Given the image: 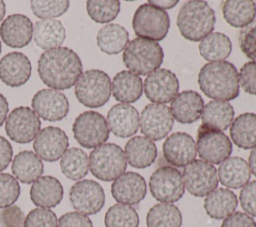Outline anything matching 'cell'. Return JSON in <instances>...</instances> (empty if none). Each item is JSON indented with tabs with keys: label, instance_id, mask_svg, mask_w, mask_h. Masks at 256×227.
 <instances>
[{
	"label": "cell",
	"instance_id": "obj_1",
	"mask_svg": "<svg viewBox=\"0 0 256 227\" xmlns=\"http://www.w3.org/2000/svg\"><path fill=\"white\" fill-rule=\"evenodd\" d=\"M37 71L45 85L58 91L70 89L83 73L78 54L62 46L44 51L38 59Z\"/></svg>",
	"mask_w": 256,
	"mask_h": 227
},
{
	"label": "cell",
	"instance_id": "obj_2",
	"mask_svg": "<svg viewBox=\"0 0 256 227\" xmlns=\"http://www.w3.org/2000/svg\"><path fill=\"white\" fill-rule=\"evenodd\" d=\"M201 91L214 100L230 101L239 96V79L236 67L228 61L205 64L198 74Z\"/></svg>",
	"mask_w": 256,
	"mask_h": 227
},
{
	"label": "cell",
	"instance_id": "obj_3",
	"mask_svg": "<svg viewBox=\"0 0 256 227\" xmlns=\"http://www.w3.org/2000/svg\"><path fill=\"white\" fill-rule=\"evenodd\" d=\"M215 22L213 9L201 0L185 2L177 16V26L181 35L193 42L201 41L212 33Z\"/></svg>",
	"mask_w": 256,
	"mask_h": 227
},
{
	"label": "cell",
	"instance_id": "obj_4",
	"mask_svg": "<svg viewBox=\"0 0 256 227\" xmlns=\"http://www.w3.org/2000/svg\"><path fill=\"white\" fill-rule=\"evenodd\" d=\"M122 59L129 71L137 75H148L159 69L164 60V52L158 42L137 37L127 44Z\"/></svg>",
	"mask_w": 256,
	"mask_h": 227
},
{
	"label": "cell",
	"instance_id": "obj_5",
	"mask_svg": "<svg viewBox=\"0 0 256 227\" xmlns=\"http://www.w3.org/2000/svg\"><path fill=\"white\" fill-rule=\"evenodd\" d=\"M127 168L123 149L115 143H104L94 148L89 155V169L101 181H114Z\"/></svg>",
	"mask_w": 256,
	"mask_h": 227
},
{
	"label": "cell",
	"instance_id": "obj_6",
	"mask_svg": "<svg viewBox=\"0 0 256 227\" xmlns=\"http://www.w3.org/2000/svg\"><path fill=\"white\" fill-rule=\"evenodd\" d=\"M109 75L99 69L83 72L75 84V95L78 101L88 108L104 106L111 96Z\"/></svg>",
	"mask_w": 256,
	"mask_h": 227
},
{
	"label": "cell",
	"instance_id": "obj_7",
	"mask_svg": "<svg viewBox=\"0 0 256 227\" xmlns=\"http://www.w3.org/2000/svg\"><path fill=\"white\" fill-rule=\"evenodd\" d=\"M132 27L138 38L157 42L166 37L170 27V18L165 10L150 3H144L136 9Z\"/></svg>",
	"mask_w": 256,
	"mask_h": 227
},
{
	"label": "cell",
	"instance_id": "obj_8",
	"mask_svg": "<svg viewBox=\"0 0 256 227\" xmlns=\"http://www.w3.org/2000/svg\"><path fill=\"white\" fill-rule=\"evenodd\" d=\"M72 132L78 144L92 149L104 144L109 139V128L104 116L96 111H84L72 125Z\"/></svg>",
	"mask_w": 256,
	"mask_h": 227
},
{
	"label": "cell",
	"instance_id": "obj_9",
	"mask_svg": "<svg viewBox=\"0 0 256 227\" xmlns=\"http://www.w3.org/2000/svg\"><path fill=\"white\" fill-rule=\"evenodd\" d=\"M149 189L151 195L161 203L176 202L185 192L182 174L172 166H161L152 173Z\"/></svg>",
	"mask_w": 256,
	"mask_h": 227
},
{
	"label": "cell",
	"instance_id": "obj_10",
	"mask_svg": "<svg viewBox=\"0 0 256 227\" xmlns=\"http://www.w3.org/2000/svg\"><path fill=\"white\" fill-rule=\"evenodd\" d=\"M196 149L203 161L220 164L232 153V143L222 131L210 129L202 124L197 132Z\"/></svg>",
	"mask_w": 256,
	"mask_h": 227
},
{
	"label": "cell",
	"instance_id": "obj_11",
	"mask_svg": "<svg viewBox=\"0 0 256 227\" xmlns=\"http://www.w3.org/2000/svg\"><path fill=\"white\" fill-rule=\"evenodd\" d=\"M184 187L195 197H204L218 186V175L214 165L203 160H194L182 172Z\"/></svg>",
	"mask_w": 256,
	"mask_h": 227
},
{
	"label": "cell",
	"instance_id": "obj_12",
	"mask_svg": "<svg viewBox=\"0 0 256 227\" xmlns=\"http://www.w3.org/2000/svg\"><path fill=\"white\" fill-rule=\"evenodd\" d=\"M40 127V118L27 106L14 108L5 121L6 134L12 141L19 144H26L35 139Z\"/></svg>",
	"mask_w": 256,
	"mask_h": 227
},
{
	"label": "cell",
	"instance_id": "obj_13",
	"mask_svg": "<svg viewBox=\"0 0 256 227\" xmlns=\"http://www.w3.org/2000/svg\"><path fill=\"white\" fill-rule=\"evenodd\" d=\"M69 199L76 212L84 215L98 213L105 204V192L102 186L91 179H83L72 185Z\"/></svg>",
	"mask_w": 256,
	"mask_h": 227
},
{
	"label": "cell",
	"instance_id": "obj_14",
	"mask_svg": "<svg viewBox=\"0 0 256 227\" xmlns=\"http://www.w3.org/2000/svg\"><path fill=\"white\" fill-rule=\"evenodd\" d=\"M174 119L165 104L151 103L144 107L139 117L141 133L148 139L159 141L172 130Z\"/></svg>",
	"mask_w": 256,
	"mask_h": 227
},
{
	"label": "cell",
	"instance_id": "obj_15",
	"mask_svg": "<svg viewBox=\"0 0 256 227\" xmlns=\"http://www.w3.org/2000/svg\"><path fill=\"white\" fill-rule=\"evenodd\" d=\"M31 106L38 117L50 122L64 119L69 112V101L66 95L51 88L37 91L32 97Z\"/></svg>",
	"mask_w": 256,
	"mask_h": 227
},
{
	"label": "cell",
	"instance_id": "obj_16",
	"mask_svg": "<svg viewBox=\"0 0 256 227\" xmlns=\"http://www.w3.org/2000/svg\"><path fill=\"white\" fill-rule=\"evenodd\" d=\"M146 97L157 104L171 102L179 90V81L176 75L165 68L157 69L147 75L144 84Z\"/></svg>",
	"mask_w": 256,
	"mask_h": 227
},
{
	"label": "cell",
	"instance_id": "obj_17",
	"mask_svg": "<svg viewBox=\"0 0 256 227\" xmlns=\"http://www.w3.org/2000/svg\"><path fill=\"white\" fill-rule=\"evenodd\" d=\"M69 139L65 131L59 127L47 126L35 137L33 149L35 154L44 161L55 162L68 149Z\"/></svg>",
	"mask_w": 256,
	"mask_h": 227
},
{
	"label": "cell",
	"instance_id": "obj_18",
	"mask_svg": "<svg viewBox=\"0 0 256 227\" xmlns=\"http://www.w3.org/2000/svg\"><path fill=\"white\" fill-rule=\"evenodd\" d=\"M163 156L167 163L175 167H185L196 158V143L185 132L172 133L163 143Z\"/></svg>",
	"mask_w": 256,
	"mask_h": 227
},
{
	"label": "cell",
	"instance_id": "obj_19",
	"mask_svg": "<svg viewBox=\"0 0 256 227\" xmlns=\"http://www.w3.org/2000/svg\"><path fill=\"white\" fill-rule=\"evenodd\" d=\"M146 193V181L136 172H124L111 185L113 198L121 204L136 205L145 198Z\"/></svg>",
	"mask_w": 256,
	"mask_h": 227
},
{
	"label": "cell",
	"instance_id": "obj_20",
	"mask_svg": "<svg viewBox=\"0 0 256 227\" xmlns=\"http://www.w3.org/2000/svg\"><path fill=\"white\" fill-rule=\"evenodd\" d=\"M0 37L11 48L27 46L33 38L32 21L23 14H11L0 25Z\"/></svg>",
	"mask_w": 256,
	"mask_h": 227
},
{
	"label": "cell",
	"instance_id": "obj_21",
	"mask_svg": "<svg viewBox=\"0 0 256 227\" xmlns=\"http://www.w3.org/2000/svg\"><path fill=\"white\" fill-rule=\"evenodd\" d=\"M32 66L22 52H10L0 60V80L10 87H20L30 78Z\"/></svg>",
	"mask_w": 256,
	"mask_h": 227
},
{
	"label": "cell",
	"instance_id": "obj_22",
	"mask_svg": "<svg viewBox=\"0 0 256 227\" xmlns=\"http://www.w3.org/2000/svg\"><path fill=\"white\" fill-rule=\"evenodd\" d=\"M106 122L109 130L115 136L127 138L138 131L139 113L135 107L129 104H115L109 109Z\"/></svg>",
	"mask_w": 256,
	"mask_h": 227
},
{
	"label": "cell",
	"instance_id": "obj_23",
	"mask_svg": "<svg viewBox=\"0 0 256 227\" xmlns=\"http://www.w3.org/2000/svg\"><path fill=\"white\" fill-rule=\"evenodd\" d=\"M203 107L204 101L198 92L185 90L172 99L169 109L173 119L181 124H191L201 117Z\"/></svg>",
	"mask_w": 256,
	"mask_h": 227
},
{
	"label": "cell",
	"instance_id": "obj_24",
	"mask_svg": "<svg viewBox=\"0 0 256 227\" xmlns=\"http://www.w3.org/2000/svg\"><path fill=\"white\" fill-rule=\"evenodd\" d=\"M64 189L61 182L53 176H41L32 183L30 188V199L32 203L40 208L56 207L63 199Z\"/></svg>",
	"mask_w": 256,
	"mask_h": 227
},
{
	"label": "cell",
	"instance_id": "obj_25",
	"mask_svg": "<svg viewBox=\"0 0 256 227\" xmlns=\"http://www.w3.org/2000/svg\"><path fill=\"white\" fill-rule=\"evenodd\" d=\"M124 153L129 165L137 169H144L155 162L157 147L152 140L145 136H135L126 143Z\"/></svg>",
	"mask_w": 256,
	"mask_h": 227
},
{
	"label": "cell",
	"instance_id": "obj_26",
	"mask_svg": "<svg viewBox=\"0 0 256 227\" xmlns=\"http://www.w3.org/2000/svg\"><path fill=\"white\" fill-rule=\"evenodd\" d=\"M65 37V27L57 19H41L33 25L34 42L45 51L60 47Z\"/></svg>",
	"mask_w": 256,
	"mask_h": 227
},
{
	"label": "cell",
	"instance_id": "obj_27",
	"mask_svg": "<svg viewBox=\"0 0 256 227\" xmlns=\"http://www.w3.org/2000/svg\"><path fill=\"white\" fill-rule=\"evenodd\" d=\"M218 180L220 183L231 189H238L245 186L251 176L248 163L241 157H228L218 168Z\"/></svg>",
	"mask_w": 256,
	"mask_h": 227
},
{
	"label": "cell",
	"instance_id": "obj_28",
	"mask_svg": "<svg viewBox=\"0 0 256 227\" xmlns=\"http://www.w3.org/2000/svg\"><path fill=\"white\" fill-rule=\"evenodd\" d=\"M113 97L124 104L136 102L142 95L143 84L139 75L124 70L117 73L111 83Z\"/></svg>",
	"mask_w": 256,
	"mask_h": 227
},
{
	"label": "cell",
	"instance_id": "obj_29",
	"mask_svg": "<svg viewBox=\"0 0 256 227\" xmlns=\"http://www.w3.org/2000/svg\"><path fill=\"white\" fill-rule=\"evenodd\" d=\"M11 170L17 181L31 184L42 176L44 165L34 152L24 150L16 154L12 160Z\"/></svg>",
	"mask_w": 256,
	"mask_h": 227
},
{
	"label": "cell",
	"instance_id": "obj_30",
	"mask_svg": "<svg viewBox=\"0 0 256 227\" xmlns=\"http://www.w3.org/2000/svg\"><path fill=\"white\" fill-rule=\"evenodd\" d=\"M238 205L236 194L228 188H216L204 200V209L213 219H224L234 213Z\"/></svg>",
	"mask_w": 256,
	"mask_h": 227
},
{
	"label": "cell",
	"instance_id": "obj_31",
	"mask_svg": "<svg viewBox=\"0 0 256 227\" xmlns=\"http://www.w3.org/2000/svg\"><path fill=\"white\" fill-rule=\"evenodd\" d=\"M234 118L233 106L222 100H212L204 105L201 113L202 124L210 129L224 131Z\"/></svg>",
	"mask_w": 256,
	"mask_h": 227
},
{
	"label": "cell",
	"instance_id": "obj_32",
	"mask_svg": "<svg viewBox=\"0 0 256 227\" xmlns=\"http://www.w3.org/2000/svg\"><path fill=\"white\" fill-rule=\"evenodd\" d=\"M230 136L239 148L256 147V114L247 112L237 116L230 125Z\"/></svg>",
	"mask_w": 256,
	"mask_h": 227
},
{
	"label": "cell",
	"instance_id": "obj_33",
	"mask_svg": "<svg viewBox=\"0 0 256 227\" xmlns=\"http://www.w3.org/2000/svg\"><path fill=\"white\" fill-rule=\"evenodd\" d=\"M97 46L99 49L108 55L120 53L129 43V34L127 30L115 23H110L103 26L97 33Z\"/></svg>",
	"mask_w": 256,
	"mask_h": 227
},
{
	"label": "cell",
	"instance_id": "obj_34",
	"mask_svg": "<svg viewBox=\"0 0 256 227\" xmlns=\"http://www.w3.org/2000/svg\"><path fill=\"white\" fill-rule=\"evenodd\" d=\"M222 13L228 24L244 28L255 18L256 4L251 0H227L223 2Z\"/></svg>",
	"mask_w": 256,
	"mask_h": 227
},
{
	"label": "cell",
	"instance_id": "obj_35",
	"mask_svg": "<svg viewBox=\"0 0 256 227\" xmlns=\"http://www.w3.org/2000/svg\"><path fill=\"white\" fill-rule=\"evenodd\" d=\"M60 168L64 176L70 180H81L89 170V157L80 148L72 147L60 158Z\"/></svg>",
	"mask_w": 256,
	"mask_h": 227
},
{
	"label": "cell",
	"instance_id": "obj_36",
	"mask_svg": "<svg viewBox=\"0 0 256 227\" xmlns=\"http://www.w3.org/2000/svg\"><path fill=\"white\" fill-rule=\"evenodd\" d=\"M232 44L228 36L220 32H212L199 44L200 55L207 61L225 60L231 53Z\"/></svg>",
	"mask_w": 256,
	"mask_h": 227
},
{
	"label": "cell",
	"instance_id": "obj_37",
	"mask_svg": "<svg viewBox=\"0 0 256 227\" xmlns=\"http://www.w3.org/2000/svg\"><path fill=\"white\" fill-rule=\"evenodd\" d=\"M147 227H180L182 214L172 203H158L151 207L146 215Z\"/></svg>",
	"mask_w": 256,
	"mask_h": 227
},
{
	"label": "cell",
	"instance_id": "obj_38",
	"mask_svg": "<svg viewBox=\"0 0 256 227\" xmlns=\"http://www.w3.org/2000/svg\"><path fill=\"white\" fill-rule=\"evenodd\" d=\"M104 224L105 227H138L139 216L132 206L117 203L105 213Z\"/></svg>",
	"mask_w": 256,
	"mask_h": 227
},
{
	"label": "cell",
	"instance_id": "obj_39",
	"mask_svg": "<svg viewBox=\"0 0 256 227\" xmlns=\"http://www.w3.org/2000/svg\"><path fill=\"white\" fill-rule=\"evenodd\" d=\"M86 10L89 17L96 23H109L117 17L120 2L118 0H89L86 2Z\"/></svg>",
	"mask_w": 256,
	"mask_h": 227
},
{
	"label": "cell",
	"instance_id": "obj_40",
	"mask_svg": "<svg viewBox=\"0 0 256 227\" xmlns=\"http://www.w3.org/2000/svg\"><path fill=\"white\" fill-rule=\"evenodd\" d=\"M31 10L34 15L41 19H55L64 13L69 8L68 0H33L30 2Z\"/></svg>",
	"mask_w": 256,
	"mask_h": 227
},
{
	"label": "cell",
	"instance_id": "obj_41",
	"mask_svg": "<svg viewBox=\"0 0 256 227\" xmlns=\"http://www.w3.org/2000/svg\"><path fill=\"white\" fill-rule=\"evenodd\" d=\"M19 195L20 185L16 178L8 173H0V208L12 206Z\"/></svg>",
	"mask_w": 256,
	"mask_h": 227
},
{
	"label": "cell",
	"instance_id": "obj_42",
	"mask_svg": "<svg viewBox=\"0 0 256 227\" xmlns=\"http://www.w3.org/2000/svg\"><path fill=\"white\" fill-rule=\"evenodd\" d=\"M58 218L48 208L32 209L25 217L23 227H57Z\"/></svg>",
	"mask_w": 256,
	"mask_h": 227
},
{
	"label": "cell",
	"instance_id": "obj_43",
	"mask_svg": "<svg viewBox=\"0 0 256 227\" xmlns=\"http://www.w3.org/2000/svg\"><path fill=\"white\" fill-rule=\"evenodd\" d=\"M239 46L241 51L252 62H256V16L249 25L241 29L239 33Z\"/></svg>",
	"mask_w": 256,
	"mask_h": 227
},
{
	"label": "cell",
	"instance_id": "obj_44",
	"mask_svg": "<svg viewBox=\"0 0 256 227\" xmlns=\"http://www.w3.org/2000/svg\"><path fill=\"white\" fill-rule=\"evenodd\" d=\"M238 79L244 92L256 95V62L245 63L240 68Z\"/></svg>",
	"mask_w": 256,
	"mask_h": 227
},
{
	"label": "cell",
	"instance_id": "obj_45",
	"mask_svg": "<svg viewBox=\"0 0 256 227\" xmlns=\"http://www.w3.org/2000/svg\"><path fill=\"white\" fill-rule=\"evenodd\" d=\"M239 200L242 209L251 217H256V180L242 187Z\"/></svg>",
	"mask_w": 256,
	"mask_h": 227
},
{
	"label": "cell",
	"instance_id": "obj_46",
	"mask_svg": "<svg viewBox=\"0 0 256 227\" xmlns=\"http://www.w3.org/2000/svg\"><path fill=\"white\" fill-rule=\"evenodd\" d=\"M25 216L20 207L12 205L0 212V222L4 227H23Z\"/></svg>",
	"mask_w": 256,
	"mask_h": 227
},
{
	"label": "cell",
	"instance_id": "obj_47",
	"mask_svg": "<svg viewBox=\"0 0 256 227\" xmlns=\"http://www.w3.org/2000/svg\"><path fill=\"white\" fill-rule=\"evenodd\" d=\"M57 227H93V224L87 215L79 212H67L59 218Z\"/></svg>",
	"mask_w": 256,
	"mask_h": 227
},
{
	"label": "cell",
	"instance_id": "obj_48",
	"mask_svg": "<svg viewBox=\"0 0 256 227\" xmlns=\"http://www.w3.org/2000/svg\"><path fill=\"white\" fill-rule=\"evenodd\" d=\"M221 227H256V222L248 214L237 211L224 218Z\"/></svg>",
	"mask_w": 256,
	"mask_h": 227
},
{
	"label": "cell",
	"instance_id": "obj_49",
	"mask_svg": "<svg viewBox=\"0 0 256 227\" xmlns=\"http://www.w3.org/2000/svg\"><path fill=\"white\" fill-rule=\"evenodd\" d=\"M13 157V149L10 142L3 136H0V172L5 170Z\"/></svg>",
	"mask_w": 256,
	"mask_h": 227
},
{
	"label": "cell",
	"instance_id": "obj_50",
	"mask_svg": "<svg viewBox=\"0 0 256 227\" xmlns=\"http://www.w3.org/2000/svg\"><path fill=\"white\" fill-rule=\"evenodd\" d=\"M8 111H9V103L6 97L0 93V127L6 121Z\"/></svg>",
	"mask_w": 256,
	"mask_h": 227
},
{
	"label": "cell",
	"instance_id": "obj_51",
	"mask_svg": "<svg viewBox=\"0 0 256 227\" xmlns=\"http://www.w3.org/2000/svg\"><path fill=\"white\" fill-rule=\"evenodd\" d=\"M148 3L154 5V6L160 8L162 10H165V9H170V8L174 7L178 3V1L177 0H175V1H172V0H168V1L167 0H164V1H161V0H156V1L150 0V1H148Z\"/></svg>",
	"mask_w": 256,
	"mask_h": 227
},
{
	"label": "cell",
	"instance_id": "obj_52",
	"mask_svg": "<svg viewBox=\"0 0 256 227\" xmlns=\"http://www.w3.org/2000/svg\"><path fill=\"white\" fill-rule=\"evenodd\" d=\"M248 165L250 168V172L256 177V147H254L252 149V151L250 152L249 159H248Z\"/></svg>",
	"mask_w": 256,
	"mask_h": 227
},
{
	"label": "cell",
	"instance_id": "obj_53",
	"mask_svg": "<svg viewBox=\"0 0 256 227\" xmlns=\"http://www.w3.org/2000/svg\"><path fill=\"white\" fill-rule=\"evenodd\" d=\"M5 13H6V5L4 1L0 0V21H2V19L4 18Z\"/></svg>",
	"mask_w": 256,
	"mask_h": 227
},
{
	"label": "cell",
	"instance_id": "obj_54",
	"mask_svg": "<svg viewBox=\"0 0 256 227\" xmlns=\"http://www.w3.org/2000/svg\"><path fill=\"white\" fill-rule=\"evenodd\" d=\"M1 50H2V44H1V41H0V53H1Z\"/></svg>",
	"mask_w": 256,
	"mask_h": 227
}]
</instances>
